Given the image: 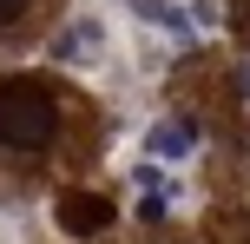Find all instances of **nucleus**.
Returning <instances> with one entry per match:
<instances>
[{
    "instance_id": "2",
    "label": "nucleus",
    "mask_w": 250,
    "mask_h": 244,
    "mask_svg": "<svg viewBox=\"0 0 250 244\" xmlns=\"http://www.w3.org/2000/svg\"><path fill=\"white\" fill-rule=\"evenodd\" d=\"M53 218H60V231H66V238H99L105 224L119 218V211H112V198H99V192H66Z\"/></svg>"
},
{
    "instance_id": "7",
    "label": "nucleus",
    "mask_w": 250,
    "mask_h": 244,
    "mask_svg": "<svg viewBox=\"0 0 250 244\" xmlns=\"http://www.w3.org/2000/svg\"><path fill=\"white\" fill-rule=\"evenodd\" d=\"M20 7H26V0H0V26H7V20H20Z\"/></svg>"
},
{
    "instance_id": "6",
    "label": "nucleus",
    "mask_w": 250,
    "mask_h": 244,
    "mask_svg": "<svg viewBox=\"0 0 250 244\" xmlns=\"http://www.w3.org/2000/svg\"><path fill=\"white\" fill-rule=\"evenodd\" d=\"M132 178H138V185H145V192H165V185H171V172H165V165H158V158H145V165H138V172H132Z\"/></svg>"
},
{
    "instance_id": "1",
    "label": "nucleus",
    "mask_w": 250,
    "mask_h": 244,
    "mask_svg": "<svg viewBox=\"0 0 250 244\" xmlns=\"http://www.w3.org/2000/svg\"><path fill=\"white\" fill-rule=\"evenodd\" d=\"M53 132H60L53 92L33 86V79H7V86H0V145H7V152H46Z\"/></svg>"
},
{
    "instance_id": "3",
    "label": "nucleus",
    "mask_w": 250,
    "mask_h": 244,
    "mask_svg": "<svg viewBox=\"0 0 250 244\" xmlns=\"http://www.w3.org/2000/svg\"><path fill=\"white\" fill-rule=\"evenodd\" d=\"M151 152L158 158H185V152H198V119H158V126H151Z\"/></svg>"
},
{
    "instance_id": "5",
    "label": "nucleus",
    "mask_w": 250,
    "mask_h": 244,
    "mask_svg": "<svg viewBox=\"0 0 250 244\" xmlns=\"http://www.w3.org/2000/svg\"><path fill=\"white\" fill-rule=\"evenodd\" d=\"M138 13H145L151 26H165V33H191V20L178 13V0H132Z\"/></svg>"
},
{
    "instance_id": "4",
    "label": "nucleus",
    "mask_w": 250,
    "mask_h": 244,
    "mask_svg": "<svg viewBox=\"0 0 250 244\" xmlns=\"http://www.w3.org/2000/svg\"><path fill=\"white\" fill-rule=\"evenodd\" d=\"M53 53H60V60H92V53H99V26H73V33H60Z\"/></svg>"
}]
</instances>
